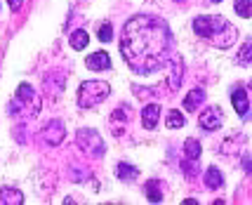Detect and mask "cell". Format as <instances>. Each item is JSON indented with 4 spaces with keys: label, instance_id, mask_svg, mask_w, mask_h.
I'll return each mask as SVG.
<instances>
[{
    "label": "cell",
    "instance_id": "cell-1",
    "mask_svg": "<svg viewBox=\"0 0 252 205\" xmlns=\"http://www.w3.org/2000/svg\"><path fill=\"white\" fill-rule=\"evenodd\" d=\"M175 38L167 24L151 14H137L125 24L121 35V52L132 71L151 73L167 64Z\"/></svg>",
    "mask_w": 252,
    "mask_h": 205
},
{
    "label": "cell",
    "instance_id": "cell-12",
    "mask_svg": "<svg viewBox=\"0 0 252 205\" xmlns=\"http://www.w3.org/2000/svg\"><path fill=\"white\" fill-rule=\"evenodd\" d=\"M221 184H224V179H221V172L212 165V168H208L205 170V186L208 189H220Z\"/></svg>",
    "mask_w": 252,
    "mask_h": 205
},
{
    "label": "cell",
    "instance_id": "cell-14",
    "mask_svg": "<svg viewBox=\"0 0 252 205\" xmlns=\"http://www.w3.org/2000/svg\"><path fill=\"white\" fill-rule=\"evenodd\" d=\"M71 47L73 50H83V47H88V43H90V35H88V31H83V29H78L73 35H71Z\"/></svg>",
    "mask_w": 252,
    "mask_h": 205
},
{
    "label": "cell",
    "instance_id": "cell-7",
    "mask_svg": "<svg viewBox=\"0 0 252 205\" xmlns=\"http://www.w3.org/2000/svg\"><path fill=\"white\" fill-rule=\"evenodd\" d=\"M231 99H233V106L238 111V116H248V106H250V102H248V92H245V87H233V92H231Z\"/></svg>",
    "mask_w": 252,
    "mask_h": 205
},
{
    "label": "cell",
    "instance_id": "cell-3",
    "mask_svg": "<svg viewBox=\"0 0 252 205\" xmlns=\"http://www.w3.org/2000/svg\"><path fill=\"white\" fill-rule=\"evenodd\" d=\"M111 95L109 83H101V80H88L83 83L78 90V104L83 108H92L97 106L101 99H106Z\"/></svg>",
    "mask_w": 252,
    "mask_h": 205
},
{
    "label": "cell",
    "instance_id": "cell-10",
    "mask_svg": "<svg viewBox=\"0 0 252 205\" xmlns=\"http://www.w3.org/2000/svg\"><path fill=\"white\" fill-rule=\"evenodd\" d=\"M203 102H205V90H203V87H196V90H191V92L187 95V99H184V108H187V111H196Z\"/></svg>",
    "mask_w": 252,
    "mask_h": 205
},
{
    "label": "cell",
    "instance_id": "cell-8",
    "mask_svg": "<svg viewBox=\"0 0 252 205\" xmlns=\"http://www.w3.org/2000/svg\"><path fill=\"white\" fill-rule=\"evenodd\" d=\"M158 118H160V104H149L144 106L142 111V123L146 130H154L158 125Z\"/></svg>",
    "mask_w": 252,
    "mask_h": 205
},
{
    "label": "cell",
    "instance_id": "cell-4",
    "mask_svg": "<svg viewBox=\"0 0 252 205\" xmlns=\"http://www.w3.org/2000/svg\"><path fill=\"white\" fill-rule=\"evenodd\" d=\"M78 144L83 146V151L88 156H101L104 153V144H101V137L94 130H78Z\"/></svg>",
    "mask_w": 252,
    "mask_h": 205
},
{
    "label": "cell",
    "instance_id": "cell-18",
    "mask_svg": "<svg viewBox=\"0 0 252 205\" xmlns=\"http://www.w3.org/2000/svg\"><path fill=\"white\" fill-rule=\"evenodd\" d=\"M236 12L241 14L243 19H248L252 14V0H236Z\"/></svg>",
    "mask_w": 252,
    "mask_h": 205
},
{
    "label": "cell",
    "instance_id": "cell-19",
    "mask_svg": "<svg viewBox=\"0 0 252 205\" xmlns=\"http://www.w3.org/2000/svg\"><path fill=\"white\" fill-rule=\"evenodd\" d=\"M250 54H252V43L248 40V43L241 47V52H238V64H241V66L250 64Z\"/></svg>",
    "mask_w": 252,
    "mask_h": 205
},
{
    "label": "cell",
    "instance_id": "cell-21",
    "mask_svg": "<svg viewBox=\"0 0 252 205\" xmlns=\"http://www.w3.org/2000/svg\"><path fill=\"white\" fill-rule=\"evenodd\" d=\"M167 125H170V128H182V125H184V116H182L179 111H170V113H167Z\"/></svg>",
    "mask_w": 252,
    "mask_h": 205
},
{
    "label": "cell",
    "instance_id": "cell-20",
    "mask_svg": "<svg viewBox=\"0 0 252 205\" xmlns=\"http://www.w3.org/2000/svg\"><path fill=\"white\" fill-rule=\"evenodd\" d=\"M97 35H99V40H101V43H111V40H113L111 24H101V26H99V31H97Z\"/></svg>",
    "mask_w": 252,
    "mask_h": 205
},
{
    "label": "cell",
    "instance_id": "cell-9",
    "mask_svg": "<svg viewBox=\"0 0 252 205\" xmlns=\"http://www.w3.org/2000/svg\"><path fill=\"white\" fill-rule=\"evenodd\" d=\"M85 66L92 71H106V68H111V59L106 52H94L85 59Z\"/></svg>",
    "mask_w": 252,
    "mask_h": 205
},
{
    "label": "cell",
    "instance_id": "cell-6",
    "mask_svg": "<svg viewBox=\"0 0 252 205\" xmlns=\"http://www.w3.org/2000/svg\"><path fill=\"white\" fill-rule=\"evenodd\" d=\"M64 123L62 120H52V123H47V128L43 130V139L50 144V146H57V144H62L64 141Z\"/></svg>",
    "mask_w": 252,
    "mask_h": 205
},
{
    "label": "cell",
    "instance_id": "cell-17",
    "mask_svg": "<svg viewBox=\"0 0 252 205\" xmlns=\"http://www.w3.org/2000/svg\"><path fill=\"white\" fill-rule=\"evenodd\" d=\"M167 83H170L172 87H179V83H182V62H179V59L172 62V76H170Z\"/></svg>",
    "mask_w": 252,
    "mask_h": 205
},
{
    "label": "cell",
    "instance_id": "cell-15",
    "mask_svg": "<svg viewBox=\"0 0 252 205\" xmlns=\"http://www.w3.org/2000/svg\"><path fill=\"white\" fill-rule=\"evenodd\" d=\"M184 151H187V161H193L198 163V158H200V144H198L196 139H187L184 141Z\"/></svg>",
    "mask_w": 252,
    "mask_h": 205
},
{
    "label": "cell",
    "instance_id": "cell-16",
    "mask_svg": "<svg viewBox=\"0 0 252 205\" xmlns=\"http://www.w3.org/2000/svg\"><path fill=\"white\" fill-rule=\"evenodd\" d=\"M146 196H149L151 203H160V201H163V194H160V189H158V182H156V179H151V182L146 184Z\"/></svg>",
    "mask_w": 252,
    "mask_h": 205
},
{
    "label": "cell",
    "instance_id": "cell-5",
    "mask_svg": "<svg viewBox=\"0 0 252 205\" xmlns=\"http://www.w3.org/2000/svg\"><path fill=\"white\" fill-rule=\"evenodd\" d=\"M198 123H200V128L203 130H217L221 128V123H224V111L220 106H208L200 116H198Z\"/></svg>",
    "mask_w": 252,
    "mask_h": 205
},
{
    "label": "cell",
    "instance_id": "cell-13",
    "mask_svg": "<svg viewBox=\"0 0 252 205\" xmlns=\"http://www.w3.org/2000/svg\"><path fill=\"white\" fill-rule=\"evenodd\" d=\"M116 174L121 177L123 182H132V179H137V174H139V170H137L134 165H127V163H121V165L116 168Z\"/></svg>",
    "mask_w": 252,
    "mask_h": 205
},
{
    "label": "cell",
    "instance_id": "cell-11",
    "mask_svg": "<svg viewBox=\"0 0 252 205\" xmlns=\"http://www.w3.org/2000/svg\"><path fill=\"white\" fill-rule=\"evenodd\" d=\"M0 203H10V205H22L24 194L17 189H0Z\"/></svg>",
    "mask_w": 252,
    "mask_h": 205
},
{
    "label": "cell",
    "instance_id": "cell-22",
    "mask_svg": "<svg viewBox=\"0 0 252 205\" xmlns=\"http://www.w3.org/2000/svg\"><path fill=\"white\" fill-rule=\"evenodd\" d=\"M7 2H10V10H22V0H7Z\"/></svg>",
    "mask_w": 252,
    "mask_h": 205
},
{
    "label": "cell",
    "instance_id": "cell-23",
    "mask_svg": "<svg viewBox=\"0 0 252 205\" xmlns=\"http://www.w3.org/2000/svg\"><path fill=\"white\" fill-rule=\"evenodd\" d=\"M212 2H221V0H212Z\"/></svg>",
    "mask_w": 252,
    "mask_h": 205
},
{
    "label": "cell",
    "instance_id": "cell-2",
    "mask_svg": "<svg viewBox=\"0 0 252 205\" xmlns=\"http://www.w3.org/2000/svg\"><path fill=\"white\" fill-rule=\"evenodd\" d=\"M193 31L200 38H208V40H212L220 47H229L236 40V29L224 17H196Z\"/></svg>",
    "mask_w": 252,
    "mask_h": 205
}]
</instances>
